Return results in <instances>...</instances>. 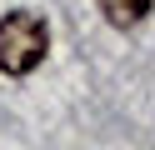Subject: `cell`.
Masks as SVG:
<instances>
[{
  "label": "cell",
  "mask_w": 155,
  "mask_h": 150,
  "mask_svg": "<svg viewBox=\"0 0 155 150\" xmlns=\"http://www.w3.org/2000/svg\"><path fill=\"white\" fill-rule=\"evenodd\" d=\"M50 50V30L35 10H10L0 20V75H30Z\"/></svg>",
  "instance_id": "6da1fadb"
},
{
  "label": "cell",
  "mask_w": 155,
  "mask_h": 150,
  "mask_svg": "<svg viewBox=\"0 0 155 150\" xmlns=\"http://www.w3.org/2000/svg\"><path fill=\"white\" fill-rule=\"evenodd\" d=\"M95 5H100V15L110 20L115 30H135L145 15H150V5H155V0H95Z\"/></svg>",
  "instance_id": "7a4b0ae2"
}]
</instances>
